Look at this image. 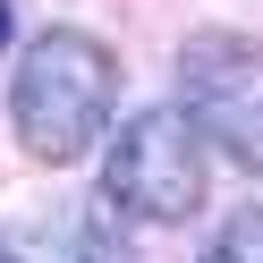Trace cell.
I'll return each mask as SVG.
<instances>
[{"mask_svg":"<svg viewBox=\"0 0 263 263\" xmlns=\"http://www.w3.org/2000/svg\"><path fill=\"white\" fill-rule=\"evenodd\" d=\"M17 263H136L119 238V204H68L51 229H34V246H26Z\"/></svg>","mask_w":263,"mask_h":263,"instance_id":"4","label":"cell"},{"mask_svg":"<svg viewBox=\"0 0 263 263\" xmlns=\"http://www.w3.org/2000/svg\"><path fill=\"white\" fill-rule=\"evenodd\" d=\"M110 110H119V60L102 34L85 26H43L17 51L9 77V127H17V153L43 170H68L93 144L110 136Z\"/></svg>","mask_w":263,"mask_h":263,"instance_id":"1","label":"cell"},{"mask_svg":"<svg viewBox=\"0 0 263 263\" xmlns=\"http://www.w3.org/2000/svg\"><path fill=\"white\" fill-rule=\"evenodd\" d=\"M178 110L195 119V136L221 144L238 170L263 178V51L229 26L178 43Z\"/></svg>","mask_w":263,"mask_h":263,"instance_id":"3","label":"cell"},{"mask_svg":"<svg viewBox=\"0 0 263 263\" xmlns=\"http://www.w3.org/2000/svg\"><path fill=\"white\" fill-rule=\"evenodd\" d=\"M0 43H9V0H0Z\"/></svg>","mask_w":263,"mask_h":263,"instance_id":"6","label":"cell"},{"mask_svg":"<svg viewBox=\"0 0 263 263\" xmlns=\"http://www.w3.org/2000/svg\"><path fill=\"white\" fill-rule=\"evenodd\" d=\"M0 263H17V246H0Z\"/></svg>","mask_w":263,"mask_h":263,"instance_id":"7","label":"cell"},{"mask_svg":"<svg viewBox=\"0 0 263 263\" xmlns=\"http://www.w3.org/2000/svg\"><path fill=\"white\" fill-rule=\"evenodd\" d=\"M204 263H263V204H246V212H229V221L212 229V246H204Z\"/></svg>","mask_w":263,"mask_h":263,"instance_id":"5","label":"cell"},{"mask_svg":"<svg viewBox=\"0 0 263 263\" xmlns=\"http://www.w3.org/2000/svg\"><path fill=\"white\" fill-rule=\"evenodd\" d=\"M102 195L136 221H187L204 204V136L178 102H144L119 119V136H102Z\"/></svg>","mask_w":263,"mask_h":263,"instance_id":"2","label":"cell"}]
</instances>
